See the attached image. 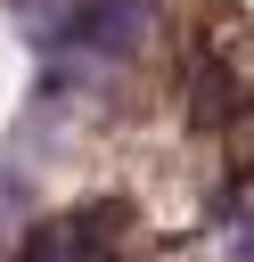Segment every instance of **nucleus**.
<instances>
[{
  "mask_svg": "<svg viewBox=\"0 0 254 262\" xmlns=\"http://www.w3.org/2000/svg\"><path fill=\"white\" fill-rule=\"evenodd\" d=\"M115 229H123V205L98 196V205H82V213L41 221V229L16 246V262H115Z\"/></svg>",
  "mask_w": 254,
  "mask_h": 262,
  "instance_id": "nucleus-1",
  "label": "nucleus"
}]
</instances>
